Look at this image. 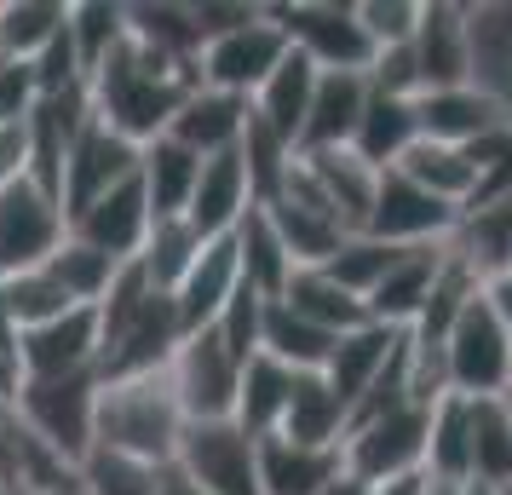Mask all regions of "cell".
Segmentation results:
<instances>
[{"label":"cell","mask_w":512,"mask_h":495,"mask_svg":"<svg viewBox=\"0 0 512 495\" xmlns=\"http://www.w3.org/2000/svg\"><path fill=\"white\" fill-rule=\"evenodd\" d=\"M98 386L133 375H162L185 346V323L173 294L156 288L139 265H121L110 294L98 300Z\"/></svg>","instance_id":"6da1fadb"},{"label":"cell","mask_w":512,"mask_h":495,"mask_svg":"<svg viewBox=\"0 0 512 495\" xmlns=\"http://www.w3.org/2000/svg\"><path fill=\"white\" fill-rule=\"evenodd\" d=\"M202 87V75L196 64H173V58H156V52H144L133 35L121 41L93 75H87V93H93V116L121 133V139H133L144 150L150 139H162L167 121L179 116V104Z\"/></svg>","instance_id":"7a4b0ae2"},{"label":"cell","mask_w":512,"mask_h":495,"mask_svg":"<svg viewBox=\"0 0 512 495\" xmlns=\"http://www.w3.org/2000/svg\"><path fill=\"white\" fill-rule=\"evenodd\" d=\"M185 409L173 398V380L162 375H133V380H110L98 386V426H93V449L144 461V467L167 472L185 438Z\"/></svg>","instance_id":"3957f363"},{"label":"cell","mask_w":512,"mask_h":495,"mask_svg":"<svg viewBox=\"0 0 512 495\" xmlns=\"http://www.w3.org/2000/svg\"><path fill=\"white\" fill-rule=\"evenodd\" d=\"M426 426H432V403H380V409H357L351 432L340 444L351 478H363L369 490L397 484L409 472L426 467Z\"/></svg>","instance_id":"277c9868"},{"label":"cell","mask_w":512,"mask_h":495,"mask_svg":"<svg viewBox=\"0 0 512 495\" xmlns=\"http://www.w3.org/2000/svg\"><path fill=\"white\" fill-rule=\"evenodd\" d=\"M288 52L294 47H288V35H282L277 12H271V6H248L231 29H219V35L202 41L196 75H202V87H213V93H231V98H248V104H254V93L277 75V64Z\"/></svg>","instance_id":"5b68a950"},{"label":"cell","mask_w":512,"mask_h":495,"mask_svg":"<svg viewBox=\"0 0 512 495\" xmlns=\"http://www.w3.org/2000/svg\"><path fill=\"white\" fill-rule=\"evenodd\" d=\"M18 421L52 449L64 455L75 472L93 455V426H98V375H64V380H18L12 392Z\"/></svg>","instance_id":"8992f818"},{"label":"cell","mask_w":512,"mask_h":495,"mask_svg":"<svg viewBox=\"0 0 512 495\" xmlns=\"http://www.w3.org/2000/svg\"><path fill=\"white\" fill-rule=\"evenodd\" d=\"M438 352H443V380H449L455 398H507L512 334L501 329V317L489 311L484 294L455 317V329L443 334Z\"/></svg>","instance_id":"52a82bcc"},{"label":"cell","mask_w":512,"mask_h":495,"mask_svg":"<svg viewBox=\"0 0 512 495\" xmlns=\"http://www.w3.org/2000/svg\"><path fill=\"white\" fill-rule=\"evenodd\" d=\"M277 12L282 35H288V47L311 58L317 70H357L369 75L374 64V41L363 35L357 24V0H294V6H271Z\"/></svg>","instance_id":"ba28073f"},{"label":"cell","mask_w":512,"mask_h":495,"mask_svg":"<svg viewBox=\"0 0 512 495\" xmlns=\"http://www.w3.org/2000/svg\"><path fill=\"white\" fill-rule=\"evenodd\" d=\"M173 472H185L208 495H259V438H248L236 421H190Z\"/></svg>","instance_id":"9c48e42d"},{"label":"cell","mask_w":512,"mask_h":495,"mask_svg":"<svg viewBox=\"0 0 512 495\" xmlns=\"http://www.w3.org/2000/svg\"><path fill=\"white\" fill-rule=\"evenodd\" d=\"M64 236H70V219L58 196H47L35 179L0 185V277L47 265L64 248Z\"/></svg>","instance_id":"30bf717a"},{"label":"cell","mask_w":512,"mask_h":495,"mask_svg":"<svg viewBox=\"0 0 512 495\" xmlns=\"http://www.w3.org/2000/svg\"><path fill=\"white\" fill-rule=\"evenodd\" d=\"M167 380H173V398L185 409V421H231L236 386H242V357L213 329L185 334V346L167 363Z\"/></svg>","instance_id":"8fae6325"},{"label":"cell","mask_w":512,"mask_h":495,"mask_svg":"<svg viewBox=\"0 0 512 495\" xmlns=\"http://www.w3.org/2000/svg\"><path fill=\"white\" fill-rule=\"evenodd\" d=\"M461 225V208L438 202L432 190H420L415 179L403 173H380V190H374V213H369V231L374 242H392V248H432V242H449Z\"/></svg>","instance_id":"7c38bea8"},{"label":"cell","mask_w":512,"mask_h":495,"mask_svg":"<svg viewBox=\"0 0 512 495\" xmlns=\"http://www.w3.org/2000/svg\"><path fill=\"white\" fill-rule=\"evenodd\" d=\"M409 58H415L420 93L472 87V6L426 0L420 24H415V41H409Z\"/></svg>","instance_id":"4fadbf2b"},{"label":"cell","mask_w":512,"mask_h":495,"mask_svg":"<svg viewBox=\"0 0 512 495\" xmlns=\"http://www.w3.org/2000/svg\"><path fill=\"white\" fill-rule=\"evenodd\" d=\"M98 375V311L75 306L41 329L18 334V380H64Z\"/></svg>","instance_id":"5bb4252c"},{"label":"cell","mask_w":512,"mask_h":495,"mask_svg":"<svg viewBox=\"0 0 512 495\" xmlns=\"http://www.w3.org/2000/svg\"><path fill=\"white\" fill-rule=\"evenodd\" d=\"M127 179H139V144L110 133V127L93 116L81 127V139L70 144V162H64V219L81 213L93 196H104V190L127 185Z\"/></svg>","instance_id":"9a60e30c"},{"label":"cell","mask_w":512,"mask_h":495,"mask_svg":"<svg viewBox=\"0 0 512 495\" xmlns=\"http://www.w3.org/2000/svg\"><path fill=\"white\" fill-rule=\"evenodd\" d=\"M150 225H156V213H150V202H144L139 179L104 190V196H93L81 213H70V236L75 242H87V248H98V254H110V260H121V265L139 260Z\"/></svg>","instance_id":"2e32d148"},{"label":"cell","mask_w":512,"mask_h":495,"mask_svg":"<svg viewBox=\"0 0 512 495\" xmlns=\"http://www.w3.org/2000/svg\"><path fill=\"white\" fill-rule=\"evenodd\" d=\"M254 208L259 202H254V185H248V167H242L236 150H225V156H208L202 162V179L190 190L185 219L202 242H219V236H231Z\"/></svg>","instance_id":"e0dca14e"},{"label":"cell","mask_w":512,"mask_h":495,"mask_svg":"<svg viewBox=\"0 0 512 495\" xmlns=\"http://www.w3.org/2000/svg\"><path fill=\"white\" fill-rule=\"evenodd\" d=\"M300 167L311 173V185H317V196L328 202V213L340 219V231L346 236L369 231L380 173H374L357 150H317V156H300Z\"/></svg>","instance_id":"ac0fdd59"},{"label":"cell","mask_w":512,"mask_h":495,"mask_svg":"<svg viewBox=\"0 0 512 495\" xmlns=\"http://www.w3.org/2000/svg\"><path fill=\"white\" fill-rule=\"evenodd\" d=\"M242 288V265H236V242L219 236V242H202L196 265L185 271V283L173 288V306H179V323L185 334H202L219 323V311L231 306V294Z\"/></svg>","instance_id":"d6986e66"},{"label":"cell","mask_w":512,"mask_h":495,"mask_svg":"<svg viewBox=\"0 0 512 495\" xmlns=\"http://www.w3.org/2000/svg\"><path fill=\"white\" fill-rule=\"evenodd\" d=\"M363 104H369V75L323 70L317 75V93H311L305 133H300V156H317V150H351V133H357V121H363Z\"/></svg>","instance_id":"ffe728a7"},{"label":"cell","mask_w":512,"mask_h":495,"mask_svg":"<svg viewBox=\"0 0 512 495\" xmlns=\"http://www.w3.org/2000/svg\"><path fill=\"white\" fill-rule=\"evenodd\" d=\"M403 334H409V329H386V323H363V329L340 334V340H334V352H328L323 380L351 403V409H357V403L386 380L397 346H403Z\"/></svg>","instance_id":"44dd1931"},{"label":"cell","mask_w":512,"mask_h":495,"mask_svg":"<svg viewBox=\"0 0 512 495\" xmlns=\"http://www.w3.org/2000/svg\"><path fill=\"white\" fill-rule=\"evenodd\" d=\"M415 116H420V139H438V144H472L495 133V127H507V110L484 93V87H443V93H420L415 98Z\"/></svg>","instance_id":"7402d4cb"},{"label":"cell","mask_w":512,"mask_h":495,"mask_svg":"<svg viewBox=\"0 0 512 495\" xmlns=\"http://www.w3.org/2000/svg\"><path fill=\"white\" fill-rule=\"evenodd\" d=\"M248 98H231V93H213V87H196V93L179 104V116L167 121V139H179L185 150H196L202 162L208 156H225L242 144L248 133Z\"/></svg>","instance_id":"603a6c76"},{"label":"cell","mask_w":512,"mask_h":495,"mask_svg":"<svg viewBox=\"0 0 512 495\" xmlns=\"http://www.w3.org/2000/svg\"><path fill=\"white\" fill-rule=\"evenodd\" d=\"M443 271V242L432 248H403L397 265L380 277V288L369 294V323H386V329H415V317L432 300V283Z\"/></svg>","instance_id":"cb8c5ba5"},{"label":"cell","mask_w":512,"mask_h":495,"mask_svg":"<svg viewBox=\"0 0 512 495\" xmlns=\"http://www.w3.org/2000/svg\"><path fill=\"white\" fill-rule=\"evenodd\" d=\"M340 472V449H305L282 432L259 438V495H323Z\"/></svg>","instance_id":"d4e9b609"},{"label":"cell","mask_w":512,"mask_h":495,"mask_svg":"<svg viewBox=\"0 0 512 495\" xmlns=\"http://www.w3.org/2000/svg\"><path fill=\"white\" fill-rule=\"evenodd\" d=\"M415 144H420L415 98H392V93H374V87H369V104H363L357 133H351V150H357L374 173H392Z\"/></svg>","instance_id":"484cf974"},{"label":"cell","mask_w":512,"mask_h":495,"mask_svg":"<svg viewBox=\"0 0 512 495\" xmlns=\"http://www.w3.org/2000/svg\"><path fill=\"white\" fill-rule=\"evenodd\" d=\"M202 179V156L185 150L179 139H150L139 150V185H144V202L156 219H185L190 208V190Z\"/></svg>","instance_id":"4316f807"},{"label":"cell","mask_w":512,"mask_h":495,"mask_svg":"<svg viewBox=\"0 0 512 495\" xmlns=\"http://www.w3.org/2000/svg\"><path fill=\"white\" fill-rule=\"evenodd\" d=\"M277 432L282 438H294V444H305V449H340L346 444V432H351V403L340 398L323 375H300Z\"/></svg>","instance_id":"83f0119b"},{"label":"cell","mask_w":512,"mask_h":495,"mask_svg":"<svg viewBox=\"0 0 512 495\" xmlns=\"http://www.w3.org/2000/svg\"><path fill=\"white\" fill-rule=\"evenodd\" d=\"M317 64L300 58V52H288L277 64V75L265 81L254 93V121H265L277 139H288L300 150V133H305V116H311V93H317Z\"/></svg>","instance_id":"f1b7e54d"},{"label":"cell","mask_w":512,"mask_h":495,"mask_svg":"<svg viewBox=\"0 0 512 495\" xmlns=\"http://www.w3.org/2000/svg\"><path fill=\"white\" fill-rule=\"evenodd\" d=\"M294 369H282L277 357L254 352L242 363V386H236V415L231 421L248 432V438H271L288 415V398H294Z\"/></svg>","instance_id":"f546056e"},{"label":"cell","mask_w":512,"mask_h":495,"mask_svg":"<svg viewBox=\"0 0 512 495\" xmlns=\"http://www.w3.org/2000/svg\"><path fill=\"white\" fill-rule=\"evenodd\" d=\"M288 311H300L305 323H317V329H328L334 340L351 329H363L369 323V306L351 294V288H340L334 277H328L323 265H305V271H294V283L277 294Z\"/></svg>","instance_id":"4dcf8cb0"},{"label":"cell","mask_w":512,"mask_h":495,"mask_svg":"<svg viewBox=\"0 0 512 495\" xmlns=\"http://www.w3.org/2000/svg\"><path fill=\"white\" fill-rule=\"evenodd\" d=\"M231 242H236V265H242V283L254 288V294H265V300H277L282 288L294 283V254L282 248V236H277V225L265 219V208H254L242 225L231 231Z\"/></svg>","instance_id":"1f68e13d"},{"label":"cell","mask_w":512,"mask_h":495,"mask_svg":"<svg viewBox=\"0 0 512 495\" xmlns=\"http://www.w3.org/2000/svg\"><path fill=\"white\" fill-rule=\"evenodd\" d=\"M403 179H415L420 190H432L438 202L449 208H466L472 202V190H478V162H472V150L461 144H438V139H420L403 162H397Z\"/></svg>","instance_id":"d6a6232c"},{"label":"cell","mask_w":512,"mask_h":495,"mask_svg":"<svg viewBox=\"0 0 512 495\" xmlns=\"http://www.w3.org/2000/svg\"><path fill=\"white\" fill-rule=\"evenodd\" d=\"M472 403L466 398H438L432 403V426H426V478L432 484H472Z\"/></svg>","instance_id":"836d02e7"},{"label":"cell","mask_w":512,"mask_h":495,"mask_svg":"<svg viewBox=\"0 0 512 495\" xmlns=\"http://www.w3.org/2000/svg\"><path fill=\"white\" fill-rule=\"evenodd\" d=\"M259 352L277 357L282 369H294V375H323L328 369V352H334V334L317 329V323H305L300 311H288L282 300L265 306V334H259Z\"/></svg>","instance_id":"e575fe53"},{"label":"cell","mask_w":512,"mask_h":495,"mask_svg":"<svg viewBox=\"0 0 512 495\" xmlns=\"http://www.w3.org/2000/svg\"><path fill=\"white\" fill-rule=\"evenodd\" d=\"M70 29V0H0V47L12 64H35Z\"/></svg>","instance_id":"d590c367"},{"label":"cell","mask_w":512,"mask_h":495,"mask_svg":"<svg viewBox=\"0 0 512 495\" xmlns=\"http://www.w3.org/2000/svg\"><path fill=\"white\" fill-rule=\"evenodd\" d=\"M472 403V484L507 490L512 484V403L507 398H466Z\"/></svg>","instance_id":"8d00e7d4"},{"label":"cell","mask_w":512,"mask_h":495,"mask_svg":"<svg viewBox=\"0 0 512 495\" xmlns=\"http://www.w3.org/2000/svg\"><path fill=\"white\" fill-rule=\"evenodd\" d=\"M196 254H202V236L190 231V219H156L133 265H139L156 288H167V294H173V288L185 283V271L196 265Z\"/></svg>","instance_id":"74e56055"},{"label":"cell","mask_w":512,"mask_h":495,"mask_svg":"<svg viewBox=\"0 0 512 495\" xmlns=\"http://www.w3.org/2000/svg\"><path fill=\"white\" fill-rule=\"evenodd\" d=\"M121 41H127V6H110V0H70V47H75L81 75H93Z\"/></svg>","instance_id":"f35d334b"},{"label":"cell","mask_w":512,"mask_h":495,"mask_svg":"<svg viewBox=\"0 0 512 495\" xmlns=\"http://www.w3.org/2000/svg\"><path fill=\"white\" fill-rule=\"evenodd\" d=\"M47 271L64 283V294H70L75 306H98V300L110 294V283L121 277V260H110V254H98L87 242L64 236V248L47 260Z\"/></svg>","instance_id":"ab89813d"},{"label":"cell","mask_w":512,"mask_h":495,"mask_svg":"<svg viewBox=\"0 0 512 495\" xmlns=\"http://www.w3.org/2000/svg\"><path fill=\"white\" fill-rule=\"evenodd\" d=\"M6 311H12V329H41L52 317H64L75 311V300L64 294V283L52 277L47 265H35V271H18V277H6Z\"/></svg>","instance_id":"60d3db41"},{"label":"cell","mask_w":512,"mask_h":495,"mask_svg":"<svg viewBox=\"0 0 512 495\" xmlns=\"http://www.w3.org/2000/svg\"><path fill=\"white\" fill-rule=\"evenodd\" d=\"M75 478H81V490L87 495H156V484H162V472L156 467L127 461V455H110V449H93Z\"/></svg>","instance_id":"b9f144b4"},{"label":"cell","mask_w":512,"mask_h":495,"mask_svg":"<svg viewBox=\"0 0 512 495\" xmlns=\"http://www.w3.org/2000/svg\"><path fill=\"white\" fill-rule=\"evenodd\" d=\"M420 6L426 0H357V24L374 41V52H392V47H409L415 41Z\"/></svg>","instance_id":"7bdbcfd3"},{"label":"cell","mask_w":512,"mask_h":495,"mask_svg":"<svg viewBox=\"0 0 512 495\" xmlns=\"http://www.w3.org/2000/svg\"><path fill=\"white\" fill-rule=\"evenodd\" d=\"M41 104V81H35V64H0V121H29Z\"/></svg>","instance_id":"ee69618b"},{"label":"cell","mask_w":512,"mask_h":495,"mask_svg":"<svg viewBox=\"0 0 512 495\" xmlns=\"http://www.w3.org/2000/svg\"><path fill=\"white\" fill-rule=\"evenodd\" d=\"M484 300H489V311L501 317V329L512 334V271H501V277H489V283H484Z\"/></svg>","instance_id":"f6af8a7d"},{"label":"cell","mask_w":512,"mask_h":495,"mask_svg":"<svg viewBox=\"0 0 512 495\" xmlns=\"http://www.w3.org/2000/svg\"><path fill=\"white\" fill-rule=\"evenodd\" d=\"M12 392H18V352L0 346V403H12Z\"/></svg>","instance_id":"bcb514c9"},{"label":"cell","mask_w":512,"mask_h":495,"mask_svg":"<svg viewBox=\"0 0 512 495\" xmlns=\"http://www.w3.org/2000/svg\"><path fill=\"white\" fill-rule=\"evenodd\" d=\"M156 495H208V490H196V484H190L185 472H173V467H167V472H162V484H156Z\"/></svg>","instance_id":"7dc6e473"},{"label":"cell","mask_w":512,"mask_h":495,"mask_svg":"<svg viewBox=\"0 0 512 495\" xmlns=\"http://www.w3.org/2000/svg\"><path fill=\"white\" fill-rule=\"evenodd\" d=\"M426 495H495V490H484V484H432L426 478Z\"/></svg>","instance_id":"c3c4849f"},{"label":"cell","mask_w":512,"mask_h":495,"mask_svg":"<svg viewBox=\"0 0 512 495\" xmlns=\"http://www.w3.org/2000/svg\"><path fill=\"white\" fill-rule=\"evenodd\" d=\"M58 495H87V490H81V478H75V484H70V490H58Z\"/></svg>","instance_id":"681fc988"},{"label":"cell","mask_w":512,"mask_h":495,"mask_svg":"<svg viewBox=\"0 0 512 495\" xmlns=\"http://www.w3.org/2000/svg\"><path fill=\"white\" fill-rule=\"evenodd\" d=\"M507 403H512V375H507Z\"/></svg>","instance_id":"f907efd6"},{"label":"cell","mask_w":512,"mask_h":495,"mask_svg":"<svg viewBox=\"0 0 512 495\" xmlns=\"http://www.w3.org/2000/svg\"><path fill=\"white\" fill-rule=\"evenodd\" d=\"M0 64H6V47H0Z\"/></svg>","instance_id":"816d5d0a"}]
</instances>
